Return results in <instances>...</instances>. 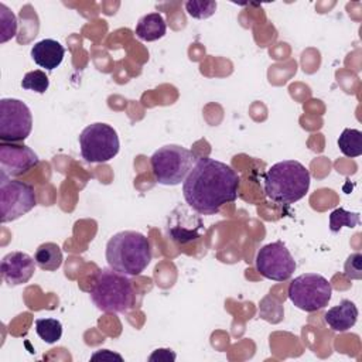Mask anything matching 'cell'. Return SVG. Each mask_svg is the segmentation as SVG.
<instances>
[{
  "mask_svg": "<svg viewBox=\"0 0 362 362\" xmlns=\"http://www.w3.org/2000/svg\"><path fill=\"white\" fill-rule=\"evenodd\" d=\"M239 175L228 164L201 157L184 180L182 194L189 208L201 215H215L238 197Z\"/></svg>",
  "mask_w": 362,
  "mask_h": 362,
  "instance_id": "1",
  "label": "cell"
},
{
  "mask_svg": "<svg viewBox=\"0 0 362 362\" xmlns=\"http://www.w3.org/2000/svg\"><path fill=\"white\" fill-rule=\"evenodd\" d=\"M310 171L300 161L283 160L264 174V194L277 204H294L305 197L310 188Z\"/></svg>",
  "mask_w": 362,
  "mask_h": 362,
  "instance_id": "2",
  "label": "cell"
},
{
  "mask_svg": "<svg viewBox=\"0 0 362 362\" xmlns=\"http://www.w3.org/2000/svg\"><path fill=\"white\" fill-rule=\"evenodd\" d=\"M150 242L140 232L122 230L115 233L106 243L109 267L126 276H139L150 264Z\"/></svg>",
  "mask_w": 362,
  "mask_h": 362,
  "instance_id": "3",
  "label": "cell"
},
{
  "mask_svg": "<svg viewBox=\"0 0 362 362\" xmlns=\"http://www.w3.org/2000/svg\"><path fill=\"white\" fill-rule=\"evenodd\" d=\"M89 294L93 304L103 313H127L136 303L130 279L112 267L98 272Z\"/></svg>",
  "mask_w": 362,
  "mask_h": 362,
  "instance_id": "4",
  "label": "cell"
},
{
  "mask_svg": "<svg viewBox=\"0 0 362 362\" xmlns=\"http://www.w3.org/2000/svg\"><path fill=\"white\" fill-rule=\"evenodd\" d=\"M195 161L194 153L178 144L163 146L156 150L150 158L153 175L156 181L163 185L181 184L189 174Z\"/></svg>",
  "mask_w": 362,
  "mask_h": 362,
  "instance_id": "5",
  "label": "cell"
},
{
  "mask_svg": "<svg viewBox=\"0 0 362 362\" xmlns=\"http://www.w3.org/2000/svg\"><path fill=\"white\" fill-rule=\"evenodd\" d=\"M287 294L297 308L314 313L328 305L332 287L324 276L317 273H304L291 280Z\"/></svg>",
  "mask_w": 362,
  "mask_h": 362,
  "instance_id": "6",
  "label": "cell"
},
{
  "mask_svg": "<svg viewBox=\"0 0 362 362\" xmlns=\"http://www.w3.org/2000/svg\"><path fill=\"white\" fill-rule=\"evenodd\" d=\"M79 148L86 163H106L119 153V136L106 123H92L81 132Z\"/></svg>",
  "mask_w": 362,
  "mask_h": 362,
  "instance_id": "7",
  "label": "cell"
},
{
  "mask_svg": "<svg viewBox=\"0 0 362 362\" xmlns=\"http://www.w3.org/2000/svg\"><path fill=\"white\" fill-rule=\"evenodd\" d=\"M37 205L34 188L23 181L0 177V221L7 223L18 219Z\"/></svg>",
  "mask_w": 362,
  "mask_h": 362,
  "instance_id": "8",
  "label": "cell"
},
{
  "mask_svg": "<svg viewBox=\"0 0 362 362\" xmlns=\"http://www.w3.org/2000/svg\"><path fill=\"white\" fill-rule=\"evenodd\" d=\"M33 129L30 107L14 98L0 100V140L17 143L25 140Z\"/></svg>",
  "mask_w": 362,
  "mask_h": 362,
  "instance_id": "9",
  "label": "cell"
},
{
  "mask_svg": "<svg viewBox=\"0 0 362 362\" xmlns=\"http://www.w3.org/2000/svg\"><path fill=\"white\" fill-rule=\"evenodd\" d=\"M255 263L256 270L263 277L274 281L288 280L296 270V262L290 250L280 240L262 246L256 255Z\"/></svg>",
  "mask_w": 362,
  "mask_h": 362,
  "instance_id": "10",
  "label": "cell"
},
{
  "mask_svg": "<svg viewBox=\"0 0 362 362\" xmlns=\"http://www.w3.org/2000/svg\"><path fill=\"white\" fill-rule=\"evenodd\" d=\"M40 158L28 146L0 143V177L11 178L23 175L38 164Z\"/></svg>",
  "mask_w": 362,
  "mask_h": 362,
  "instance_id": "11",
  "label": "cell"
},
{
  "mask_svg": "<svg viewBox=\"0 0 362 362\" xmlns=\"http://www.w3.org/2000/svg\"><path fill=\"white\" fill-rule=\"evenodd\" d=\"M35 260L24 252H10L1 260V276L8 286L27 283L35 272Z\"/></svg>",
  "mask_w": 362,
  "mask_h": 362,
  "instance_id": "12",
  "label": "cell"
},
{
  "mask_svg": "<svg viewBox=\"0 0 362 362\" xmlns=\"http://www.w3.org/2000/svg\"><path fill=\"white\" fill-rule=\"evenodd\" d=\"M171 215H173L171 221H168V226H167V235L174 242L184 245L199 238V235L202 233L204 225L202 222L194 225V222L201 219L199 216H194L185 211H184V216L177 215L175 211Z\"/></svg>",
  "mask_w": 362,
  "mask_h": 362,
  "instance_id": "13",
  "label": "cell"
},
{
  "mask_svg": "<svg viewBox=\"0 0 362 362\" xmlns=\"http://www.w3.org/2000/svg\"><path fill=\"white\" fill-rule=\"evenodd\" d=\"M65 55V48L58 42L57 40L52 38H45L38 42H35L31 48V58L34 62L45 68L47 71H52L58 68L64 59Z\"/></svg>",
  "mask_w": 362,
  "mask_h": 362,
  "instance_id": "14",
  "label": "cell"
},
{
  "mask_svg": "<svg viewBox=\"0 0 362 362\" xmlns=\"http://www.w3.org/2000/svg\"><path fill=\"white\" fill-rule=\"evenodd\" d=\"M358 308L351 300H342L338 305L328 308L324 314L327 325L337 332H345L356 324Z\"/></svg>",
  "mask_w": 362,
  "mask_h": 362,
  "instance_id": "15",
  "label": "cell"
},
{
  "mask_svg": "<svg viewBox=\"0 0 362 362\" xmlns=\"http://www.w3.org/2000/svg\"><path fill=\"white\" fill-rule=\"evenodd\" d=\"M167 24L160 13H148L143 16L136 25V35L143 41H156L165 35Z\"/></svg>",
  "mask_w": 362,
  "mask_h": 362,
  "instance_id": "16",
  "label": "cell"
},
{
  "mask_svg": "<svg viewBox=\"0 0 362 362\" xmlns=\"http://www.w3.org/2000/svg\"><path fill=\"white\" fill-rule=\"evenodd\" d=\"M34 260L40 269L45 272H54L62 264V250L57 243H42L37 247Z\"/></svg>",
  "mask_w": 362,
  "mask_h": 362,
  "instance_id": "17",
  "label": "cell"
},
{
  "mask_svg": "<svg viewBox=\"0 0 362 362\" xmlns=\"http://www.w3.org/2000/svg\"><path fill=\"white\" fill-rule=\"evenodd\" d=\"M338 147L346 157L362 154V132L358 129H344L338 137Z\"/></svg>",
  "mask_w": 362,
  "mask_h": 362,
  "instance_id": "18",
  "label": "cell"
},
{
  "mask_svg": "<svg viewBox=\"0 0 362 362\" xmlns=\"http://www.w3.org/2000/svg\"><path fill=\"white\" fill-rule=\"evenodd\" d=\"M35 331L47 344H55L62 337V324L57 318H37Z\"/></svg>",
  "mask_w": 362,
  "mask_h": 362,
  "instance_id": "19",
  "label": "cell"
},
{
  "mask_svg": "<svg viewBox=\"0 0 362 362\" xmlns=\"http://www.w3.org/2000/svg\"><path fill=\"white\" fill-rule=\"evenodd\" d=\"M359 223V214L349 212L344 208H337L329 214V229L331 232L337 233L342 226L355 228Z\"/></svg>",
  "mask_w": 362,
  "mask_h": 362,
  "instance_id": "20",
  "label": "cell"
},
{
  "mask_svg": "<svg viewBox=\"0 0 362 362\" xmlns=\"http://www.w3.org/2000/svg\"><path fill=\"white\" fill-rule=\"evenodd\" d=\"M21 86H23V89H27V90H33L37 93H45V90L49 86V79L44 71L35 69V71H30L24 75V78L21 81Z\"/></svg>",
  "mask_w": 362,
  "mask_h": 362,
  "instance_id": "21",
  "label": "cell"
},
{
  "mask_svg": "<svg viewBox=\"0 0 362 362\" xmlns=\"http://www.w3.org/2000/svg\"><path fill=\"white\" fill-rule=\"evenodd\" d=\"M218 7V3L214 0H188L185 3L187 13L198 20H205L211 17Z\"/></svg>",
  "mask_w": 362,
  "mask_h": 362,
  "instance_id": "22",
  "label": "cell"
},
{
  "mask_svg": "<svg viewBox=\"0 0 362 362\" xmlns=\"http://www.w3.org/2000/svg\"><path fill=\"white\" fill-rule=\"evenodd\" d=\"M344 274L352 280L362 279V255L359 252H355L348 256L344 264Z\"/></svg>",
  "mask_w": 362,
  "mask_h": 362,
  "instance_id": "23",
  "label": "cell"
},
{
  "mask_svg": "<svg viewBox=\"0 0 362 362\" xmlns=\"http://www.w3.org/2000/svg\"><path fill=\"white\" fill-rule=\"evenodd\" d=\"M150 362H170V361H175V352H173L171 349L167 348H160L156 349L150 356H148Z\"/></svg>",
  "mask_w": 362,
  "mask_h": 362,
  "instance_id": "24",
  "label": "cell"
},
{
  "mask_svg": "<svg viewBox=\"0 0 362 362\" xmlns=\"http://www.w3.org/2000/svg\"><path fill=\"white\" fill-rule=\"evenodd\" d=\"M90 359L92 361H119V362L123 361L122 355H119L116 352H112L109 349H99V351H96L95 354H92Z\"/></svg>",
  "mask_w": 362,
  "mask_h": 362,
  "instance_id": "25",
  "label": "cell"
}]
</instances>
